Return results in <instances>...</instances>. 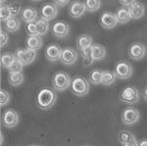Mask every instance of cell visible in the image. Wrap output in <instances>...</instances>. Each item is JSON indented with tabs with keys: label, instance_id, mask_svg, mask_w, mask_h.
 <instances>
[{
	"label": "cell",
	"instance_id": "1",
	"mask_svg": "<svg viewBox=\"0 0 147 147\" xmlns=\"http://www.w3.org/2000/svg\"><path fill=\"white\" fill-rule=\"evenodd\" d=\"M57 100L56 92L51 88H42L36 96V105L41 110H49Z\"/></svg>",
	"mask_w": 147,
	"mask_h": 147
},
{
	"label": "cell",
	"instance_id": "2",
	"mask_svg": "<svg viewBox=\"0 0 147 147\" xmlns=\"http://www.w3.org/2000/svg\"><path fill=\"white\" fill-rule=\"evenodd\" d=\"M71 90L75 95L82 97L85 96L89 92V82L84 77H76L72 80L71 84Z\"/></svg>",
	"mask_w": 147,
	"mask_h": 147
},
{
	"label": "cell",
	"instance_id": "3",
	"mask_svg": "<svg viewBox=\"0 0 147 147\" xmlns=\"http://www.w3.org/2000/svg\"><path fill=\"white\" fill-rule=\"evenodd\" d=\"M72 84V79L69 74L65 72H58L53 76L52 85L53 88L57 91H64L68 89Z\"/></svg>",
	"mask_w": 147,
	"mask_h": 147
},
{
	"label": "cell",
	"instance_id": "4",
	"mask_svg": "<svg viewBox=\"0 0 147 147\" xmlns=\"http://www.w3.org/2000/svg\"><path fill=\"white\" fill-rule=\"evenodd\" d=\"M139 91L134 85L125 86L120 93V100L127 104H134L139 100Z\"/></svg>",
	"mask_w": 147,
	"mask_h": 147
},
{
	"label": "cell",
	"instance_id": "5",
	"mask_svg": "<svg viewBox=\"0 0 147 147\" xmlns=\"http://www.w3.org/2000/svg\"><path fill=\"white\" fill-rule=\"evenodd\" d=\"M115 74L117 76V79L120 80H127L131 77L134 73L131 64L127 62V61H120L115 66Z\"/></svg>",
	"mask_w": 147,
	"mask_h": 147
},
{
	"label": "cell",
	"instance_id": "6",
	"mask_svg": "<svg viewBox=\"0 0 147 147\" xmlns=\"http://www.w3.org/2000/svg\"><path fill=\"white\" fill-rule=\"evenodd\" d=\"M140 118V113L134 107H127L123 111L122 122L125 125H132L136 124Z\"/></svg>",
	"mask_w": 147,
	"mask_h": 147
},
{
	"label": "cell",
	"instance_id": "7",
	"mask_svg": "<svg viewBox=\"0 0 147 147\" xmlns=\"http://www.w3.org/2000/svg\"><path fill=\"white\" fill-rule=\"evenodd\" d=\"M16 58L22 62L24 65H30L34 63V61L36 58V51L32 49H17L15 52Z\"/></svg>",
	"mask_w": 147,
	"mask_h": 147
},
{
	"label": "cell",
	"instance_id": "8",
	"mask_svg": "<svg viewBox=\"0 0 147 147\" xmlns=\"http://www.w3.org/2000/svg\"><path fill=\"white\" fill-rule=\"evenodd\" d=\"M19 114L14 109H8L3 113L2 116V123L5 127L12 129L19 124Z\"/></svg>",
	"mask_w": 147,
	"mask_h": 147
},
{
	"label": "cell",
	"instance_id": "9",
	"mask_svg": "<svg viewBox=\"0 0 147 147\" xmlns=\"http://www.w3.org/2000/svg\"><path fill=\"white\" fill-rule=\"evenodd\" d=\"M78 60V53L72 47H65L61 52L60 61L64 65L71 66L75 64Z\"/></svg>",
	"mask_w": 147,
	"mask_h": 147
},
{
	"label": "cell",
	"instance_id": "10",
	"mask_svg": "<svg viewBox=\"0 0 147 147\" xmlns=\"http://www.w3.org/2000/svg\"><path fill=\"white\" fill-rule=\"evenodd\" d=\"M146 55V47L140 42L130 44L129 48V56L132 60H141Z\"/></svg>",
	"mask_w": 147,
	"mask_h": 147
},
{
	"label": "cell",
	"instance_id": "11",
	"mask_svg": "<svg viewBox=\"0 0 147 147\" xmlns=\"http://www.w3.org/2000/svg\"><path fill=\"white\" fill-rule=\"evenodd\" d=\"M100 25L102 28L106 30L114 28L118 25V19L116 14L111 12H104L100 17Z\"/></svg>",
	"mask_w": 147,
	"mask_h": 147
},
{
	"label": "cell",
	"instance_id": "12",
	"mask_svg": "<svg viewBox=\"0 0 147 147\" xmlns=\"http://www.w3.org/2000/svg\"><path fill=\"white\" fill-rule=\"evenodd\" d=\"M41 18L51 21L56 18L59 13V8L55 3H45L41 7Z\"/></svg>",
	"mask_w": 147,
	"mask_h": 147
},
{
	"label": "cell",
	"instance_id": "13",
	"mask_svg": "<svg viewBox=\"0 0 147 147\" xmlns=\"http://www.w3.org/2000/svg\"><path fill=\"white\" fill-rule=\"evenodd\" d=\"M70 32V26L66 22H56L52 28V34L58 38H65Z\"/></svg>",
	"mask_w": 147,
	"mask_h": 147
},
{
	"label": "cell",
	"instance_id": "14",
	"mask_svg": "<svg viewBox=\"0 0 147 147\" xmlns=\"http://www.w3.org/2000/svg\"><path fill=\"white\" fill-rule=\"evenodd\" d=\"M118 139L123 146H137L136 138L129 130H121L118 134Z\"/></svg>",
	"mask_w": 147,
	"mask_h": 147
},
{
	"label": "cell",
	"instance_id": "15",
	"mask_svg": "<svg viewBox=\"0 0 147 147\" xmlns=\"http://www.w3.org/2000/svg\"><path fill=\"white\" fill-rule=\"evenodd\" d=\"M86 11V7L84 5V2L74 1L69 7V15L74 19H79L84 15Z\"/></svg>",
	"mask_w": 147,
	"mask_h": 147
},
{
	"label": "cell",
	"instance_id": "16",
	"mask_svg": "<svg viewBox=\"0 0 147 147\" xmlns=\"http://www.w3.org/2000/svg\"><path fill=\"white\" fill-rule=\"evenodd\" d=\"M62 49L60 45L58 44H49L45 49V57L48 61L50 62H56V61L60 60L61 57V52Z\"/></svg>",
	"mask_w": 147,
	"mask_h": 147
},
{
	"label": "cell",
	"instance_id": "17",
	"mask_svg": "<svg viewBox=\"0 0 147 147\" xmlns=\"http://www.w3.org/2000/svg\"><path fill=\"white\" fill-rule=\"evenodd\" d=\"M127 9H129L130 18L134 19V20L142 18L144 16V14H145V7L140 2L136 1L134 4L127 7Z\"/></svg>",
	"mask_w": 147,
	"mask_h": 147
},
{
	"label": "cell",
	"instance_id": "18",
	"mask_svg": "<svg viewBox=\"0 0 147 147\" xmlns=\"http://www.w3.org/2000/svg\"><path fill=\"white\" fill-rule=\"evenodd\" d=\"M21 18L22 21L26 24L35 22L37 20V10L34 7L27 6L23 8L22 13H21Z\"/></svg>",
	"mask_w": 147,
	"mask_h": 147
},
{
	"label": "cell",
	"instance_id": "19",
	"mask_svg": "<svg viewBox=\"0 0 147 147\" xmlns=\"http://www.w3.org/2000/svg\"><path fill=\"white\" fill-rule=\"evenodd\" d=\"M26 44H27V48L36 51L42 47L43 40H42V38H41V35H38V34L28 35Z\"/></svg>",
	"mask_w": 147,
	"mask_h": 147
},
{
	"label": "cell",
	"instance_id": "20",
	"mask_svg": "<svg viewBox=\"0 0 147 147\" xmlns=\"http://www.w3.org/2000/svg\"><path fill=\"white\" fill-rule=\"evenodd\" d=\"M107 51L103 45L99 43H95L91 45V57L93 60H102L106 57Z\"/></svg>",
	"mask_w": 147,
	"mask_h": 147
},
{
	"label": "cell",
	"instance_id": "21",
	"mask_svg": "<svg viewBox=\"0 0 147 147\" xmlns=\"http://www.w3.org/2000/svg\"><path fill=\"white\" fill-rule=\"evenodd\" d=\"M3 23H4V28H5V30L9 32H18L21 28V21L17 17H11Z\"/></svg>",
	"mask_w": 147,
	"mask_h": 147
},
{
	"label": "cell",
	"instance_id": "22",
	"mask_svg": "<svg viewBox=\"0 0 147 147\" xmlns=\"http://www.w3.org/2000/svg\"><path fill=\"white\" fill-rule=\"evenodd\" d=\"M92 37L88 34H80L77 38V47L79 50L88 48L92 45Z\"/></svg>",
	"mask_w": 147,
	"mask_h": 147
},
{
	"label": "cell",
	"instance_id": "23",
	"mask_svg": "<svg viewBox=\"0 0 147 147\" xmlns=\"http://www.w3.org/2000/svg\"><path fill=\"white\" fill-rule=\"evenodd\" d=\"M116 16H117V19H118V23H120V24H127V23H129L130 21V19H131L129 15V9L125 6L118 9L117 12H116Z\"/></svg>",
	"mask_w": 147,
	"mask_h": 147
},
{
	"label": "cell",
	"instance_id": "24",
	"mask_svg": "<svg viewBox=\"0 0 147 147\" xmlns=\"http://www.w3.org/2000/svg\"><path fill=\"white\" fill-rule=\"evenodd\" d=\"M116 79H117V76H116L114 71H103L101 84L103 85H106V86H109V85H112L116 82Z\"/></svg>",
	"mask_w": 147,
	"mask_h": 147
},
{
	"label": "cell",
	"instance_id": "25",
	"mask_svg": "<svg viewBox=\"0 0 147 147\" xmlns=\"http://www.w3.org/2000/svg\"><path fill=\"white\" fill-rule=\"evenodd\" d=\"M48 22L49 21H47L43 18H39L35 21L36 28H37V34L43 35L48 32V28H49V23Z\"/></svg>",
	"mask_w": 147,
	"mask_h": 147
},
{
	"label": "cell",
	"instance_id": "26",
	"mask_svg": "<svg viewBox=\"0 0 147 147\" xmlns=\"http://www.w3.org/2000/svg\"><path fill=\"white\" fill-rule=\"evenodd\" d=\"M8 82L13 86H19L24 82V75L22 73H9Z\"/></svg>",
	"mask_w": 147,
	"mask_h": 147
},
{
	"label": "cell",
	"instance_id": "27",
	"mask_svg": "<svg viewBox=\"0 0 147 147\" xmlns=\"http://www.w3.org/2000/svg\"><path fill=\"white\" fill-rule=\"evenodd\" d=\"M16 55L12 53H3L1 55V59H0V62H1V67L4 69H8L12 65V63L15 61Z\"/></svg>",
	"mask_w": 147,
	"mask_h": 147
},
{
	"label": "cell",
	"instance_id": "28",
	"mask_svg": "<svg viewBox=\"0 0 147 147\" xmlns=\"http://www.w3.org/2000/svg\"><path fill=\"white\" fill-rule=\"evenodd\" d=\"M102 73L103 71L95 69V70L91 71V73L89 74V82L92 84H101V80H102Z\"/></svg>",
	"mask_w": 147,
	"mask_h": 147
},
{
	"label": "cell",
	"instance_id": "29",
	"mask_svg": "<svg viewBox=\"0 0 147 147\" xmlns=\"http://www.w3.org/2000/svg\"><path fill=\"white\" fill-rule=\"evenodd\" d=\"M84 5L88 12H95L101 7V0H84Z\"/></svg>",
	"mask_w": 147,
	"mask_h": 147
},
{
	"label": "cell",
	"instance_id": "30",
	"mask_svg": "<svg viewBox=\"0 0 147 147\" xmlns=\"http://www.w3.org/2000/svg\"><path fill=\"white\" fill-rule=\"evenodd\" d=\"M24 66L25 65L18 58H16L15 61L12 63V65L8 68V71L9 73H22Z\"/></svg>",
	"mask_w": 147,
	"mask_h": 147
},
{
	"label": "cell",
	"instance_id": "31",
	"mask_svg": "<svg viewBox=\"0 0 147 147\" xmlns=\"http://www.w3.org/2000/svg\"><path fill=\"white\" fill-rule=\"evenodd\" d=\"M11 11L9 5H1L0 8V19H1L2 22H5L6 20H8L9 18H11Z\"/></svg>",
	"mask_w": 147,
	"mask_h": 147
},
{
	"label": "cell",
	"instance_id": "32",
	"mask_svg": "<svg viewBox=\"0 0 147 147\" xmlns=\"http://www.w3.org/2000/svg\"><path fill=\"white\" fill-rule=\"evenodd\" d=\"M9 7H10L12 17H17V16L21 15V13H22V5L19 2H12L9 5Z\"/></svg>",
	"mask_w": 147,
	"mask_h": 147
},
{
	"label": "cell",
	"instance_id": "33",
	"mask_svg": "<svg viewBox=\"0 0 147 147\" xmlns=\"http://www.w3.org/2000/svg\"><path fill=\"white\" fill-rule=\"evenodd\" d=\"M10 94H9L8 91L4 90V89H1L0 90V104H1V107L7 105L10 101Z\"/></svg>",
	"mask_w": 147,
	"mask_h": 147
},
{
	"label": "cell",
	"instance_id": "34",
	"mask_svg": "<svg viewBox=\"0 0 147 147\" xmlns=\"http://www.w3.org/2000/svg\"><path fill=\"white\" fill-rule=\"evenodd\" d=\"M26 30H27V32L28 35H35L37 34V28H36V24L35 22H32L28 23L26 26Z\"/></svg>",
	"mask_w": 147,
	"mask_h": 147
},
{
	"label": "cell",
	"instance_id": "35",
	"mask_svg": "<svg viewBox=\"0 0 147 147\" xmlns=\"http://www.w3.org/2000/svg\"><path fill=\"white\" fill-rule=\"evenodd\" d=\"M0 46H1V48H3L4 46L7 44V42H8V39H9V36L8 34H7L6 32H4L3 30H1V34H0Z\"/></svg>",
	"mask_w": 147,
	"mask_h": 147
},
{
	"label": "cell",
	"instance_id": "36",
	"mask_svg": "<svg viewBox=\"0 0 147 147\" xmlns=\"http://www.w3.org/2000/svg\"><path fill=\"white\" fill-rule=\"evenodd\" d=\"M93 58L91 57V55H87V56H84L82 57V63L85 67H89L92 63H93Z\"/></svg>",
	"mask_w": 147,
	"mask_h": 147
},
{
	"label": "cell",
	"instance_id": "37",
	"mask_svg": "<svg viewBox=\"0 0 147 147\" xmlns=\"http://www.w3.org/2000/svg\"><path fill=\"white\" fill-rule=\"evenodd\" d=\"M70 2V0H53V3H55L58 7H64Z\"/></svg>",
	"mask_w": 147,
	"mask_h": 147
},
{
	"label": "cell",
	"instance_id": "38",
	"mask_svg": "<svg viewBox=\"0 0 147 147\" xmlns=\"http://www.w3.org/2000/svg\"><path fill=\"white\" fill-rule=\"evenodd\" d=\"M119 1L123 6L129 7L131 5V4H134V2H136V0H119Z\"/></svg>",
	"mask_w": 147,
	"mask_h": 147
},
{
	"label": "cell",
	"instance_id": "39",
	"mask_svg": "<svg viewBox=\"0 0 147 147\" xmlns=\"http://www.w3.org/2000/svg\"><path fill=\"white\" fill-rule=\"evenodd\" d=\"M137 146H142V147H146L147 146V138L141 139L140 142L137 144Z\"/></svg>",
	"mask_w": 147,
	"mask_h": 147
},
{
	"label": "cell",
	"instance_id": "40",
	"mask_svg": "<svg viewBox=\"0 0 147 147\" xmlns=\"http://www.w3.org/2000/svg\"><path fill=\"white\" fill-rule=\"evenodd\" d=\"M143 98H144V100L147 102V86L144 88V90H143Z\"/></svg>",
	"mask_w": 147,
	"mask_h": 147
},
{
	"label": "cell",
	"instance_id": "41",
	"mask_svg": "<svg viewBox=\"0 0 147 147\" xmlns=\"http://www.w3.org/2000/svg\"><path fill=\"white\" fill-rule=\"evenodd\" d=\"M6 0H0V2H1V5H3L4 4V2H5Z\"/></svg>",
	"mask_w": 147,
	"mask_h": 147
},
{
	"label": "cell",
	"instance_id": "42",
	"mask_svg": "<svg viewBox=\"0 0 147 147\" xmlns=\"http://www.w3.org/2000/svg\"><path fill=\"white\" fill-rule=\"evenodd\" d=\"M32 1H40V0H32Z\"/></svg>",
	"mask_w": 147,
	"mask_h": 147
}]
</instances>
